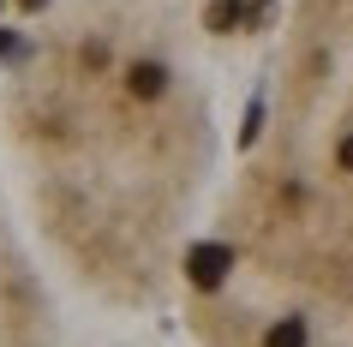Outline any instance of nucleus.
I'll list each match as a JSON object with an SVG mask.
<instances>
[{
	"instance_id": "nucleus-1",
	"label": "nucleus",
	"mask_w": 353,
	"mask_h": 347,
	"mask_svg": "<svg viewBox=\"0 0 353 347\" xmlns=\"http://www.w3.org/2000/svg\"><path fill=\"white\" fill-rule=\"evenodd\" d=\"M0 168L54 288L174 306L222 180L198 0H24L0 30Z\"/></svg>"
},
{
	"instance_id": "nucleus-2",
	"label": "nucleus",
	"mask_w": 353,
	"mask_h": 347,
	"mask_svg": "<svg viewBox=\"0 0 353 347\" xmlns=\"http://www.w3.org/2000/svg\"><path fill=\"white\" fill-rule=\"evenodd\" d=\"M174 311L192 347H353V0H288Z\"/></svg>"
},
{
	"instance_id": "nucleus-3",
	"label": "nucleus",
	"mask_w": 353,
	"mask_h": 347,
	"mask_svg": "<svg viewBox=\"0 0 353 347\" xmlns=\"http://www.w3.org/2000/svg\"><path fill=\"white\" fill-rule=\"evenodd\" d=\"M0 347H66L60 288L48 281L37 246L12 210L6 168H0Z\"/></svg>"
}]
</instances>
